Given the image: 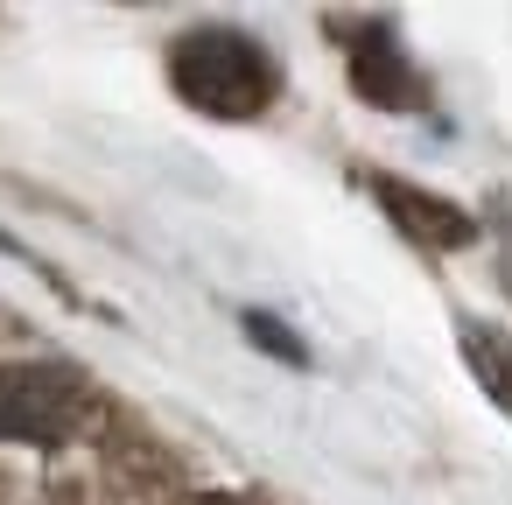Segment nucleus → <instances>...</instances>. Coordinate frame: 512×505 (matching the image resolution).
Segmentation results:
<instances>
[{
  "label": "nucleus",
  "mask_w": 512,
  "mask_h": 505,
  "mask_svg": "<svg viewBox=\"0 0 512 505\" xmlns=\"http://www.w3.org/2000/svg\"><path fill=\"white\" fill-rule=\"evenodd\" d=\"M204 505H232V498H204Z\"/></svg>",
  "instance_id": "obj_8"
},
{
  "label": "nucleus",
  "mask_w": 512,
  "mask_h": 505,
  "mask_svg": "<svg viewBox=\"0 0 512 505\" xmlns=\"http://www.w3.org/2000/svg\"><path fill=\"white\" fill-rule=\"evenodd\" d=\"M246 337H253V344H267V351H274V358H288V365H302V358H309V351H302V344H295L274 316H260V309L246 316Z\"/></svg>",
  "instance_id": "obj_6"
},
{
  "label": "nucleus",
  "mask_w": 512,
  "mask_h": 505,
  "mask_svg": "<svg viewBox=\"0 0 512 505\" xmlns=\"http://www.w3.org/2000/svg\"><path fill=\"white\" fill-rule=\"evenodd\" d=\"M463 358H470L477 386L512 414V344H505L498 330H484V323H463Z\"/></svg>",
  "instance_id": "obj_5"
},
{
  "label": "nucleus",
  "mask_w": 512,
  "mask_h": 505,
  "mask_svg": "<svg viewBox=\"0 0 512 505\" xmlns=\"http://www.w3.org/2000/svg\"><path fill=\"white\" fill-rule=\"evenodd\" d=\"M169 85L183 106H197L211 120H253L274 106L281 71L246 29H190L169 50Z\"/></svg>",
  "instance_id": "obj_1"
},
{
  "label": "nucleus",
  "mask_w": 512,
  "mask_h": 505,
  "mask_svg": "<svg viewBox=\"0 0 512 505\" xmlns=\"http://www.w3.org/2000/svg\"><path fill=\"white\" fill-rule=\"evenodd\" d=\"M351 78H358V99H372V106H386V113L421 106V78H414V64L400 57L393 29H358V36H351Z\"/></svg>",
  "instance_id": "obj_4"
},
{
  "label": "nucleus",
  "mask_w": 512,
  "mask_h": 505,
  "mask_svg": "<svg viewBox=\"0 0 512 505\" xmlns=\"http://www.w3.org/2000/svg\"><path fill=\"white\" fill-rule=\"evenodd\" d=\"M85 421V379L71 365H0V435L64 442Z\"/></svg>",
  "instance_id": "obj_2"
},
{
  "label": "nucleus",
  "mask_w": 512,
  "mask_h": 505,
  "mask_svg": "<svg viewBox=\"0 0 512 505\" xmlns=\"http://www.w3.org/2000/svg\"><path fill=\"white\" fill-rule=\"evenodd\" d=\"M505 288H512V253H505Z\"/></svg>",
  "instance_id": "obj_7"
},
{
  "label": "nucleus",
  "mask_w": 512,
  "mask_h": 505,
  "mask_svg": "<svg viewBox=\"0 0 512 505\" xmlns=\"http://www.w3.org/2000/svg\"><path fill=\"white\" fill-rule=\"evenodd\" d=\"M372 197H379V204H386V218H393L414 246H428V253H456V246H470V239H477V218H470L463 204H449V197L421 190V183L372 176Z\"/></svg>",
  "instance_id": "obj_3"
}]
</instances>
